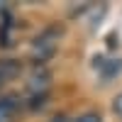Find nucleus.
<instances>
[{
	"label": "nucleus",
	"mask_w": 122,
	"mask_h": 122,
	"mask_svg": "<svg viewBox=\"0 0 122 122\" xmlns=\"http://www.w3.org/2000/svg\"><path fill=\"white\" fill-rule=\"evenodd\" d=\"M98 61V64L95 66H100V68H103V76L105 78H110V76H112V73H117V71H120V61H107V59H95Z\"/></svg>",
	"instance_id": "5"
},
{
	"label": "nucleus",
	"mask_w": 122,
	"mask_h": 122,
	"mask_svg": "<svg viewBox=\"0 0 122 122\" xmlns=\"http://www.w3.org/2000/svg\"><path fill=\"white\" fill-rule=\"evenodd\" d=\"M20 117V100L15 95L0 98V122H17Z\"/></svg>",
	"instance_id": "2"
},
{
	"label": "nucleus",
	"mask_w": 122,
	"mask_h": 122,
	"mask_svg": "<svg viewBox=\"0 0 122 122\" xmlns=\"http://www.w3.org/2000/svg\"><path fill=\"white\" fill-rule=\"evenodd\" d=\"M29 90H32L34 95H46V86H49V73L44 66H37L32 71V76H29Z\"/></svg>",
	"instance_id": "4"
},
{
	"label": "nucleus",
	"mask_w": 122,
	"mask_h": 122,
	"mask_svg": "<svg viewBox=\"0 0 122 122\" xmlns=\"http://www.w3.org/2000/svg\"><path fill=\"white\" fill-rule=\"evenodd\" d=\"M76 122H103V117H100L98 112H86V115H81Z\"/></svg>",
	"instance_id": "6"
},
{
	"label": "nucleus",
	"mask_w": 122,
	"mask_h": 122,
	"mask_svg": "<svg viewBox=\"0 0 122 122\" xmlns=\"http://www.w3.org/2000/svg\"><path fill=\"white\" fill-rule=\"evenodd\" d=\"M22 71V64L17 59H0V88L7 86L10 81H15Z\"/></svg>",
	"instance_id": "3"
},
{
	"label": "nucleus",
	"mask_w": 122,
	"mask_h": 122,
	"mask_svg": "<svg viewBox=\"0 0 122 122\" xmlns=\"http://www.w3.org/2000/svg\"><path fill=\"white\" fill-rule=\"evenodd\" d=\"M56 42H59V29L56 27H49L44 29L42 34L34 39V46H32V56L37 59V64L46 61L49 56H54L56 51Z\"/></svg>",
	"instance_id": "1"
},
{
	"label": "nucleus",
	"mask_w": 122,
	"mask_h": 122,
	"mask_svg": "<svg viewBox=\"0 0 122 122\" xmlns=\"http://www.w3.org/2000/svg\"><path fill=\"white\" fill-rule=\"evenodd\" d=\"M112 110H115V115L122 120V93H117V98H115V103H112Z\"/></svg>",
	"instance_id": "7"
}]
</instances>
